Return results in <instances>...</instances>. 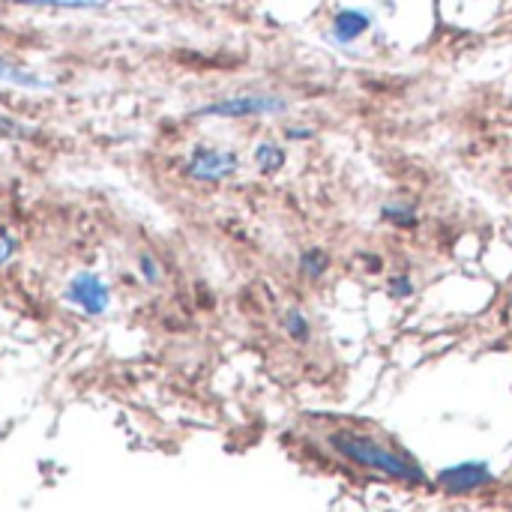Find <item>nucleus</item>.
Returning a JSON list of instances; mask_svg holds the SVG:
<instances>
[{"mask_svg": "<svg viewBox=\"0 0 512 512\" xmlns=\"http://www.w3.org/2000/svg\"><path fill=\"white\" fill-rule=\"evenodd\" d=\"M0 84H9V87H21V90H51V81L0 57Z\"/></svg>", "mask_w": 512, "mask_h": 512, "instance_id": "9d476101", "label": "nucleus"}, {"mask_svg": "<svg viewBox=\"0 0 512 512\" xmlns=\"http://www.w3.org/2000/svg\"><path fill=\"white\" fill-rule=\"evenodd\" d=\"M243 168V156L234 147H222V144H195L189 147L180 174L189 183H201V186H219L228 183L240 174Z\"/></svg>", "mask_w": 512, "mask_h": 512, "instance_id": "7ed1b4c3", "label": "nucleus"}, {"mask_svg": "<svg viewBox=\"0 0 512 512\" xmlns=\"http://www.w3.org/2000/svg\"><path fill=\"white\" fill-rule=\"evenodd\" d=\"M282 135H285V141H291V144H309V141H315L318 132H315L309 123H294V126H285Z\"/></svg>", "mask_w": 512, "mask_h": 512, "instance_id": "dca6fc26", "label": "nucleus"}, {"mask_svg": "<svg viewBox=\"0 0 512 512\" xmlns=\"http://www.w3.org/2000/svg\"><path fill=\"white\" fill-rule=\"evenodd\" d=\"M189 3H198V6H201V3H207V0H189Z\"/></svg>", "mask_w": 512, "mask_h": 512, "instance_id": "aec40b11", "label": "nucleus"}, {"mask_svg": "<svg viewBox=\"0 0 512 512\" xmlns=\"http://www.w3.org/2000/svg\"><path fill=\"white\" fill-rule=\"evenodd\" d=\"M468 3H486V0H468Z\"/></svg>", "mask_w": 512, "mask_h": 512, "instance_id": "412c9836", "label": "nucleus"}, {"mask_svg": "<svg viewBox=\"0 0 512 512\" xmlns=\"http://www.w3.org/2000/svg\"><path fill=\"white\" fill-rule=\"evenodd\" d=\"M15 252H18V240L9 231H0V267L9 264L15 258Z\"/></svg>", "mask_w": 512, "mask_h": 512, "instance_id": "f3484780", "label": "nucleus"}, {"mask_svg": "<svg viewBox=\"0 0 512 512\" xmlns=\"http://www.w3.org/2000/svg\"><path fill=\"white\" fill-rule=\"evenodd\" d=\"M252 168L261 177H276L288 168V147L276 138H261L252 147Z\"/></svg>", "mask_w": 512, "mask_h": 512, "instance_id": "0eeeda50", "label": "nucleus"}, {"mask_svg": "<svg viewBox=\"0 0 512 512\" xmlns=\"http://www.w3.org/2000/svg\"><path fill=\"white\" fill-rule=\"evenodd\" d=\"M387 297L396 303H408L417 297V279L408 270H399L393 276H387Z\"/></svg>", "mask_w": 512, "mask_h": 512, "instance_id": "4468645a", "label": "nucleus"}, {"mask_svg": "<svg viewBox=\"0 0 512 512\" xmlns=\"http://www.w3.org/2000/svg\"><path fill=\"white\" fill-rule=\"evenodd\" d=\"M15 6H33V9H69V12H90L105 9L111 0H9Z\"/></svg>", "mask_w": 512, "mask_h": 512, "instance_id": "f8f14e48", "label": "nucleus"}, {"mask_svg": "<svg viewBox=\"0 0 512 512\" xmlns=\"http://www.w3.org/2000/svg\"><path fill=\"white\" fill-rule=\"evenodd\" d=\"M282 330H285V336H288L294 345H309L312 336H315L312 321H309V315H306L300 306H291V309L282 312Z\"/></svg>", "mask_w": 512, "mask_h": 512, "instance_id": "9b49d317", "label": "nucleus"}, {"mask_svg": "<svg viewBox=\"0 0 512 512\" xmlns=\"http://www.w3.org/2000/svg\"><path fill=\"white\" fill-rule=\"evenodd\" d=\"M63 303L87 318H102L111 309V285L96 270H75L63 285Z\"/></svg>", "mask_w": 512, "mask_h": 512, "instance_id": "20e7f679", "label": "nucleus"}, {"mask_svg": "<svg viewBox=\"0 0 512 512\" xmlns=\"http://www.w3.org/2000/svg\"><path fill=\"white\" fill-rule=\"evenodd\" d=\"M135 267H138V279L150 288H159L165 282V267L159 261V255H153L150 249H141L135 255Z\"/></svg>", "mask_w": 512, "mask_h": 512, "instance_id": "ddd939ff", "label": "nucleus"}, {"mask_svg": "<svg viewBox=\"0 0 512 512\" xmlns=\"http://www.w3.org/2000/svg\"><path fill=\"white\" fill-rule=\"evenodd\" d=\"M375 30V12L366 6H339L327 21V42L336 48H354Z\"/></svg>", "mask_w": 512, "mask_h": 512, "instance_id": "423d86ee", "label": "nucleus"}, {"mask_svg": "<svg viewBox=\"0 0 512 512\" xmlns=\"http://www.w3.org/2000/svg\"><path fill=\"white\" fill-rule=\"evenodd\" d=\"M507 243H510V246H512V225H510V228H507Z\"/></svg>", "mask_w": 512, "mask_h": 512, "instance_id": "6ab92c4d", "label": "nucleus"}, {"mask_svg": "<svg viewBox=\"0 0 512 512\" xmlns=\"http://www.w3.org/2000/svg\"><path fill=\"white\" fill-rule=\"evenodd\" d=\"M291 111V99L273 90H243L231 96L210 99L192 111V117L204 120H264V117H285Z\"/></svg>", "mask_w": 512, "mask_h": 512, "instance_id": "f03ea898", "label": "nucleus"}, {"mask_svg": "<svg viewBox=\"0 0 512 512\" xmlns=\"http://www.w3.org/2000/svg\"><path fill=\"white\" fill-rule=\"evenodd\" d=\"M435 483L453 498H468V495L489 489L495 483V471L489 468V462L471 459V462H456L450 468H441Z\"/></svg>", "mask_w": 512, "mask_h": 512, "instance_id": "39448f33", "label": "nucleus"}, {"mask_svg": "<svg viewBox=\"0 0 512 512\" xmlns=\"http://www.w3.org/2000/svg\"><path fill=\"white\" fill-rule=\"evenodd\" d=\"M330 270H333V255L324 246H306V249H300V255H297V273H300V279L318 285V282H324L330 276Z\"/></svg>", "mask_w": 512, "mask_h": 512, "instance_id": "1a4fd4ad", "label": "nucleus"}, {"mask_svg": "<svg viewBox=\"0 0 512 512\" xmlns=\"http://www.w3.org/2000/svg\"><path fill=\"white\" fill-rule=\"evenodd\" d=\"M363 258V273H369V276H378V273H384V258L381 255H369V252H363L360 255Z\"/></svg>", "mask_w": 512, "mask_h": 512, "instance_id": "a211bd4d", "label": "nucleus"}, {"mask_svg": "<svg viewBox=\"0 0 512 512\" xmlns=\"http://www.w3.org/2000/svg\"><path fill=\"white\" fill-rule=\"evenodd\" d=\"M324 441L339 459H345L354 468H363L369 474H378V477H387V480H396L405 486H429V477L420 468V462L411 453H405L402 447L378 438L375 432L339 426V429H330L324 435Z\"/></svg>", "mask_w": 512, "mask_h": 512, "instance_id": "f257e3e1", "label": "nucleus"}, {"mask_svg": "<svg viewBox=\"0 0 512 512\" xmlns=\"http://www.w3.org/2000/svg\"><path fill=\"white\" fill-rule=\"evenodd\" d=\"M36 135H39V132H36L30 123L0 114V138H12V141H30V138H36Z\"/></svg>", "mask_w": 512, "mask_h": 512, "instance_id": "2eb2a0df", "label": "nucleus"}, {"mask_svg": "<svg viewBox=\"0 0 512 512\" xmlns=\"http://www.w3.org/2000/svg\"><path fill=\"white\" fill-rule=\"evenodd\" d=\"M381 222L396 228V231H417L423 225V213L414 201L408 198H387L378 210Z\"/></svg>", "mask_w": 512, "mask_h": 512, "instance_id": "6e6552de", "label": "nucleus"}]
</instances>
